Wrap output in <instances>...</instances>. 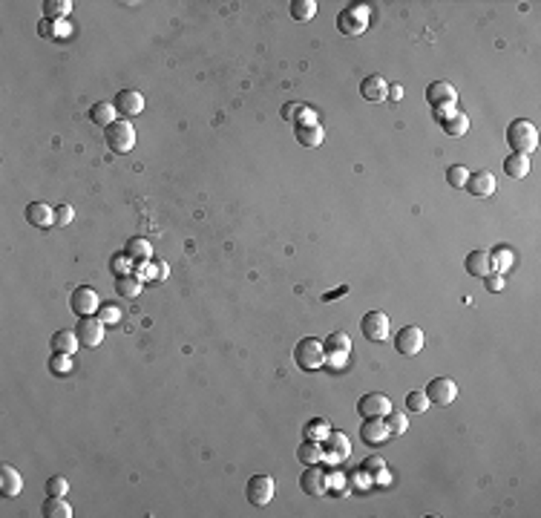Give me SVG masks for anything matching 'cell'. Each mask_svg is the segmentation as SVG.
<instances>
[{
    "instance_id": "42",
    "label": "cell",
    "mask_w": 541,
    "mask_h": 518,
    "mask_svg": "<svg viewBox=\"0 0 541 518\" xmlns=\"http://www.w3.org/2000/svg\"><path fill=\"white\" fill-rule=\"evenodd\" d=\"M98 317H101L104 326H110V322H119V320H121V311H119L112 302H101V309H98Z\"/></svg>"
},
{
    "instance_id": "32",
    "label": "cell",
    "mask_w": 541,
    "mask_h": 518,
    "mask_svg": "<svg viewBox=\"0 0 541 518\" xmlns=\"http://www.w3.org/2000/svg\"><path fill=\"white\" fill-rule=\"evenodd\" d=\"M489 253V265H493V271L496 273H504L507 268H513V259H516V253L507 248V245H498V248H493V251H487Z\"/></svg>"
},
{
    "instance_id": "3",
    "label": "cell",
    "mask_w": 541,
    "mask_h": 518,
    "mask_svg": "<svg viewBox=\"0 0 541 518\" xmlns=\"http://www.w3.org/2000/svg\"><path fill=\"white\" fill-rule=\"evenodd\" d=\"M294 363L303 371H317L325 366V349L317 337H303L297 346H294Z\"/></svg>"
},
{
    "instance_id": "12",
    "label": "cell",
    "mask_w": 541,
    "mask_h": 518,
    "mask_svg": "<svg viewBox=\"0 0 541 518\" xmlns=\"http://www.w3.org/2000/svg\"><path fill=\"white\" fill-rule=\"evenodd\" d=\"M70 305H72V311H75L78 317H90V314H98V309H101V300H98L95 288H90V285H78V288L72 291V297H70Z\"/></svg>"
},
{
    "instance_id": "37",
    "label": "cell",
    "mask_w": 541,
    "mask_h": 518,
    "mask_svg": "<svg viewBox=\"0 0 541 518\" xmlns=\"http://www.w3.org/2000/svg\"><path fill=\"white\" fill-rule=\"evenodd\" d=\"M429 406H432V403H429V397H426V392H409V395H406V409H409V412L423 415Z\"/></svg>"
},
{
    "instance_id": "24",
    "label": "cell",
    "mask_w": 541,
    "mask_h": 518,
    "mask_svg": "<svg viewBox=\"0 0 541 518\" xmlns=\"http://www.w3.org/2000/svg\"><path fill=\"white\" fill-rule=\"evenodd\" d=\"M440 127H444V133H447V136L461 138V136H467V130H469V118L464 116V112L452 110V112H447V116L440 118Z\"/></svg>"
},
{
    "instance_id": "25",
    "label": "cell",
    "mask_w": 541,
    "mask_h": 518,
    "mask_svg": "<svg viewBox=\"0 0 541 518\" xmlns=\"http://www.w3.org/2000/svg\"><path fill=\"white\" fill-rule=\"evenodd\" d=\"M467 273L469 277H487L493 273V265H489V253L487 251H469L467 253Z\"/></svg>"
},
{
    "instance_id": "21",
    "label": "cell",
    "mask_w": 541,
    "mask_h": 518,
    "mask_svg": "<svg viewBox=\"0 0 541 518\" xmlns=\"http://www.w3.org/2000/svg\"><path fill=\"white\" fill-rule=\"evenodd\" d=\"M0 493H3V498H14L23 493V478L12 464L0 466Z\"/></svg>"
},
{
    "instance_id": "16",
    "label": "cell",
    "mask_w": 541,
    "mask_h": 518,
    "mask_svg": "<svg viewBox=\"0 0 541 518\" xmlns=\"http://www.w3.org/2000/svg\"><path fill=\"white\" fill-rule=\"evenodd\" d=\"M360 438L369 446H383L391 438V432H389L383 417H363V424H360Z\"/></svg>"
},
{
    "instance_id": "20",
    "label": "cell",
    "mask_w": 541,
    "mask_h": 518,
    "mask_svg": "<svg viewBox=\"0 0 541 518\" xmlns=\"http://www.w3.org/2000/svg\"><path fill=\"white\" fill-rule=\"evenodd\" d=\"M323 452H325L329 461L340 464V461H346L351 455V444L343 432H329V438H325V444H323Z\"/></svg>"
},
{
    "instance_id": "41",
    "label": "cell",
    "mask_w": 541,
    "mask_h": 518,
    "mask_svg": "<svg viewBox=\"0 0 541 518\" xmlns=\"http://www.w3.org/2000/svg\"><path fill=\"white\" fill-rule=\"evenodd\" d=\"M386 426H389L391 435H403V432L409 429V420H406L403 415H398V412H389V415H386Z\"/></svg>"
},
{
    "instance_id": "14",
    "label": "cell",
    "mask_w": 541,
    "mask_h": 518,
    "mask_svg": "<svg viewBox=\"0 0 541 518\" xmlns=\"http://www.w3.org/2000/svg\"><path fill=\"white\" fill-rule=\"evenodd\" d=\"M426 343V337L418 326H403L398 334H395V351L403 354V358H412V354H418Z\"/></svg>"
},
{
    "instance_id": "19",
    "label": "cell",
    "mask_w": 541,
    "mask_h": 518,
    "mask_svg": "<svg viewBox=\"0 0 541 518\" xmlns=\"http://www.w3.org/2000/svg\"><path fill=\"white\" fill-rule=\"evenodd\" d=\"M360 95H363L366 101L371 104H380L389 99V84L383 75H366L363 81H360Z\"/></svg>"
},
{
    "instance_id": "6",
    "label": "cell",
    "mask_w": 541,
    "mask_h": 518,
    "mask_svg": "<svg viewBox=\"0 0 541 518\" xmlns=\"http://www.w3.org/2000/svg\"><path fill=\"white\" fill-rule=\"evenodd\" d=\"M72 331H75L78 343L84 346V349H98V346L104 343V334H107L101 317H95V314H90V317H78V326H75Z\"/></svg>"
},
{
    "instance_id": "49",
    "label": "cell",
    "mask_w": 541,
    "mask_h": 518,
    "mask_svg": "<svg viewBox=\"0 0 541 518\" xmlns=\"http://www.w3.org/2000/svg\"><path fill=\"white\" fill-rule=\"evenodd\" d=\"M389 95H391V101H400L403 90H400V87H389Z\"/></svg>"
},
{
    "instance_id": "38",
    "label": "cell",
    "mask_w": 541,
    "mask_h": 518,
    "mask_svg": "<svg viewBox=\"0 0 541 518\" xmlns=\"http://www.w3.org/2000/svg\"><path fill=\"white\" fill-rule=\"evenodd\" d=\"M110 268H112L116 277H124V273H133V259H130L127 253H116V256H112V262H110Z\"/></svg>"
},
{
    "instance_id": "2",
    "label": "cell",
    "mask_w": 541,
    "mask_h": 518,
    "mask_svg": "<svg viewBox=\"0 0 541 518\" xmlns=\"http://www.w3.org/2000/svg\"><path fill=\"white\" fill-rule=\"evenodd\" d=\"M104 141H107V147L112 153L124 156V153H130V150L136 147V127L130 124L127 118H116V121H112L104 130Z\"/></svg>"
},
{
    "instance_id": "15",
    "label": "cell",
    "mask_w": 541,
    "mask_h": 518,
    "mask_svg": "<svg viewBox=\"0 0 541 518\" xmlns=\"http://www.w3.org/2000/svg\"><path fill=\"white\" fill-rule=\"evenodd\" d=\"M294 136H297V141L303 144V147H320L323 138H325V130H323V124L314 116H308V118H300L297 121V127H294Z\"/></svg>"
},
{
    "instance_id": "44",
    "label": "cell",
    "mask_w": 541,
    "mask_h": 518,
    "mask_svg": "<svg viewBox=\"0 0 541 518\" xmlns=\"http://www.w3.org/2000/svg\"><path fill=\"white\" fill-rule=\"evenodd\" d=\"M283 116H285V121H294L297 116H303V118H305V116H311V110H308V107H303V104H294V101H291V104H285V107H283Z\"/></svg>"
},
{
    "instance_id": "46",
    "label": "cell",
    "mask_w": 541,
    "mask_h": 518,
    "mask_svg": "<svg viewBox=\"0 0 541 518\" xmlns=\"http://www.w3.org/2000/svg\"><path fill=\"white\" fill-rule=\"evenodd\" d=\"M363 469H366L369 475H380L383 469H386V461H380V458H369V461L363 464Z\"/></svg>"
},
{
    "instance_id": "47",
    "label": "cell",
    "mask_w": 541,
    "mask_h": 518,
    "mask_svg": "<svg viewBox=\"0 0 541 518\" xmlns=\"http://www.w3.org/2000/svg\"><path fill=\"white\" fill-rule=\"evenodd\" d=\"M38 32H41L43 38H55V26L49 23V21H41V23H38Z\"/></svg>"
},
{
    "instance_id": "26",
    "label": "cell",
    "mask_w": 541,
    "mask_h": 518,
    "mask_svg": "<svg viewBox=\"0 0 541 518\" xmlns=\"http://www.w3.org/2000/svg\"><path fill=\"white\" fill-rule=\"evenodd\" d=\"M116 112H119V110H116V104H110V101H95V104L90 107V121L107 130V127H110L112 121L119 118Z\"/></svg>"
},
{
    "instance_id": "31",
    "label": "cell",
    "mask_w": 541,
    "mask_h": 518,
    "mask_svg": "<svg viewBox=\"0 0 541 518\" xmlns=\"http://www.w3.org/2000/svg\"><path fill=\"white\" fill-rule=\"evenodd\" d=\"M41 512H43L46 518H70V515H72V507L67 504V501H63V495H49V498L43 501Z\"/></svg>"
},
{
    "instance_id": "39",
    "label": "cell",
    "mask_w": 541,
    "mask_h": 518,
    "mask_svg": "<svg viewBox=\"0 0 541 518\" xmlns=\"http://www.w3.org/2000/svg\"><path fill=\"white\" fill-rule=\"evenodd\" d=\"M329 432H331L329 424H325L323 417H314V420H311V424L305 426V438H317V441H320V438H329Z\"/></svg>"
},
{
    "instance_id": "17",
    "label": "cell",
    "mask_w": 541,
    "mask_h": 518,
    "mask_svg": "<svg viewBox=\"0 0 541 518\" xmlns=\"http://www.w3.org/2000/svg\"><path fill=\"white\" fill-rule=\"evenodd\" d=\"M464 190L472 193V196H478V199L493 196V193H496V176L489 173V170H475V173H469Z\"/></svg>"
},
{
    "instance_id": "40",
    "label": "cell",
    "mask_w": 541,
    "mask_h": 518,
    "mask_svg": "<svg viewBox=\"0 0 541 518\" xmlns=\"http://www.w3.org/2000/svg\"><path fill=\"white\" fill-rule=\"evenodd\" d=\"M70 493V481L61 478V475H52L46 481V495H67Z\"/></svg>"
},
{
    "instance_id": "4",
    "label": "cell",
    "mask_w": 541,
    "mask_h": 518,
    "mask_svg": "<svg viewBox=\"0 0 541 518\" xmlns=\"http://www.w3.org/2000/svg\"><path fill=\"white\" fill-rule=\"evenodd\" d=\"M369 18H371V12H369L366 3H349L346 9L337 14V29L343 32V35H349V38L363 35V32L369 29Z\"/></svg>"
},
{
    "instance_id": "29",
    "label": "cell",
    "mask_w": 541,
    "mask_h": 518,
    "mask_svg": "<svg viewBox=\"0 0 541 518\" xmlns=\"http://www.w3.org/2000/svg\"><path fill=\"white\" fill-rule=\"evenodd\" d=\"M78 337H75V331H67V329H61V331H55L52 334V351L55 354H75L78 351Z\"/></svg>"
},
{
    "instance_id": "9",
    "label": "cell",
    "mask_w": 541,
    "mask_h": 518,
    "mask_svg": "<svg viewBox=\"0 0 541 518\" xmlns=\"http://www.w3.org/2000/svg\"><path fill=\"white\" fill-rule=\"evenodd\" d=\"M423 392L435 406H449V403H455V397H458V383L452 377H432L429 383H426Z\"/></svg>"
},
{
    "instance_id": "23",
    "label": "cell",
    "mask_w": 541,
    "mask_h": 518,
    "mask_svg": "<svg viewBox=\"0 0 541 518\" xmlns=\"http://www.w3.org/2000/svg\"><path fill=\"white\" fill-rule=\"evenodd\" d=\"M124 253L133 259V265H147L153 259V245L147 239H141V236H133L124 245Z\"/></svg>"
},
{
    "instance_id": "48",
    "label": "cell",
    "mask_w": 541,
    "mask_h": 518,
    "mask_svg": "<svg viewBox=\"0 0 541 518\" xmlns=\"http://www.w3.org/2000/svg\"><path fill=\"white\" fill-rule=\"evenodd\" d=\"M70 29H72V26H70L67 21H61V23H55V38H67V35H70Z\"/></svg>"
},
{
    "instance_id": "13",
    "label": "cell",
    "mask_w": 541,
    "mask_h": 518,
    "mask_svg": "<svg viewBox=\"0 0 541 518\" xmlns=\"http://www.w3.org/2000/svg\"><path fill=\"white\" fill-rule=\"evenodd\" d=\"M391 412V400L383 392H369L357 400V415L360 417H386Z\"/></svg>"
},
{
    "instance_id": "11",
    "label": "cell",
    "mask_w": 541,
    "mask_h": 518,
    "mask_svg": "<svg viewBox=\"0 0 541 518\" xmlns=\"http://www.w3.org/2000/svg\"><path fill=\"white\" fill-rule=\"evenodd\" d=\"M300 490L305 495H311V498L325 495V490H329V473H325L320 464H311L305 473L300 475Z\"/></svg>"
},
{
    "instance_id": "33",
    "label": "cell",
    "mask_w": 541,
    "mask_h": 518,
    "mask_svg": "<svg viewBox=\"0 0 541 518\" xmlns=\"http://www.w3.org/2000/svg\"><path fill=\"white\" fill-rule=\"evenodd\" d=\"M72 12V3L70 0H46L43 3V14H46V21H63L67 14Z\"/></svg>"
},
{
    "instance_id": "1",
    "label": "cell",
    "mask_w": 541,
    "mask_h": 518,
    "mask_svg": "<svg viewBox=\"0 0 541 518\" xmlns=\"http://www.w3.org/2000/svg\"><path fill=\"white\" fill-rule=\"evenodd\" d=\"M507 144L513 147V153L530 156L538 147V130H535V124L527 121V118L510 121V127H507Z\"/></svg>"
},
{
    "instance_id": "8",
    "label": "cell",
    "mask_w": 541,
    "mask_h": 518,
    "mask_svg": "<svg viewBox=\"0 0 541 518\" xmlns=\"http://www.w3.org/2000/svg\"><path fill=\"white\" fill-rule=\"evenodd\" d=\"M323 349H325V363H331L334 369H340L343 363H346L349 351H351V337L346 331H331L329 337H325Z\"/></svg>"
},
{
    "instance_id": "10",
    "label": "cell",
    "mask_w": 541,
    "mask_h": 518,
    "mask_svg": "<svg viewBox=\"0 0 541 518\" xmlns=\"http://www.w3.org/2000/svg\"><path fill=\"white\" fill-rule=\"evenodd\" d=\"M389 329H391V322H389L386 311H369L360 320V331H363V337L371 340V343H383L389 337Z\"/></svg>"
},
{
    "instance_id": "7",
    "label": "cell",
    "mask_w": 541,
    "mask_h": 518,
    "mask_svg": "<svg viewBox=\"0 0 541 518\" xmlns=\"http://www.w3.org/2000/svg\"><path fill=\"white\" fill-rule=\"evenodd\" d=\"M274 495H276V484H274L271 475H254V478H248V484H245V498H248L254 507L271 504Z\"/></svg>"
},
{
    "instance_id": "35",
    "label": "cell",
    "mask_w": 541,
    "mask_h": 518,
    "mask_svg": "<svg viewBox=\"0 0 541 518\" xmlns=\"http://www.w3.org/2000/svg\"><path fill=\"white\" fill-rule=\"evenodd\" d=\"M49 371L58 375V377L72 375V354H55L52 351V358H49Z\"/></svg>"
},
{
    "instance_id": "43",
    "label": "cell",
    "mask_w": 541,
    "mask_h": 518,
    "mask_svg": "<svg viewBox=\"0 0 541 518\" xmlns=\"http://www.w3.org/2000/svg\"><path fill=\"white\" fill-rule=\"evenodd\" d=\"M75 219V210L72 205H58L55 207V225H61V228H67V225Z\"/></svg>"
},
{
    "instance_id": "5",
    "label": "cell",
    "mask_w": 541,
    "mask_h": 518,
    "mask_svg": "<svg viewBox=\"0 0 541 518\" xmlns=\"http://www.w3.org/2000/svg\"><path fill=\"white\" fill-rule=\"evenodd\" d=\"M426 101L432 104L438 118H444L447 112H452L455 104H458V90L449 84V81H432V84L426 87Z\"/></svg>"
},
{
    "instance_id": "36",
    "label": "cell",
    "mask_w": 541,
    "mask_h": 518,
    "mask_svg": "<svg viewBox=\"0 0 541 518\" xmlns=\"http://www.w3.org/2000/svg\"><path fill=\"white\" fill-rule=\"evenodd\" d=\"M469 167H464V165H452V167H447V182L455 187V190H464L467 187V179H469Z\"/></svg>"
},
{
    "instance_id": "34",
    "label": "cell",
    "mask_w": 541,
    "mask_h": 518,
    "mask_svg": "<svg viewBox=\"0 0 541 518\" xmlns=\"http://www.w3.org/2000/svg\"><path fill=\"white\" fill-rule=\"evenodd\" d=\"M317 14V3L314 0H294L291 3V18L294 21H300V23H305V21H311Z\"/></svg>"
},
{
    "instance_id": "28",
    "label": "cell",
    "mask_w": 541,
    "mask_h": 518,
    "mask_svg": "<svg viewBox=\"0 0 541 518\" xmlns=\"http://www.w3.org/2000/svg\"><path fill=\"white\" fill-rule=\"evenodd\" d=\"M297 458H300L305 466H311V464H320V461L325 458L323 444H320V441H314V438H305V441L297 446Z\"/></svg>"
},
{
    "instance_id": "22",
    "label": "cell",
    "mask_w": 541,
    "mask_h": 518,
    "mask_svg": "<svg viewBox=\"0 0 541 518\" xmlns=\"http://www.w3.org/2000/svg\"><path fill=\"white\" fill-rule=\"evenodd\" d=\"M26 222L35 228H49V225H55V207H49L46 202H32L26 205Z\"/></svg>"
},
{
    "instance_id": "45",
    "label": "cell",
    "mask_w": 541,
    "mask_h": 518,
    "mask_svg": "<svg viewBox=\"0 0 541 518\" xmlns=\"http://www.w3.org/2000/svg\"><path fill=\"white\" fill-rule=\"evenodd\" d=\"M484 285H487V291L489 294H498V291H504V273H487L484 277Z\"/></svg>"
},
{
    "instance_id": "18",
    "label": "cell",
    "mask_w": 541,
    "mask_h": 518,
    "mask_svg": "<svg viewBox=\"0 0 541 518\" xmlns=\"http://www.w3.org/2000/svg\"><path fill=\"white\" fill-rule=\"evenodd\" d=\"M112 104H116V110L124 118H133V116H141L144 112V95L139 90H121Z\"/></svg>"
},
{
    "instance_id": "30",
    "label": "cell",
    "mask_w": 541,
    "mask_h": 518,
    "mask_svg": "<svg viewBox=\"0 0 541 518\" xmlns=\"http://www.w3.org/2000/svg\"><path fill=\"white\" fill-rule=\"evenodd\" d=\"M141 277H136V273H124V277H116V291L124 297V300H136L141 294Z\"/></svg>"
},
{
    "instance_id": "27",
    "label": "cell",
    "mask_w": 541,
    "mask_h": 518,
    "mask_svg": "<svg viewBox=\"0 0 541 518\" xmlns=\"http://www.w3.org/2000/svg\"><path fill=\"white\" fill-rule=\"evenodd\" d=\"M504 173L510 176V179H524V176L530 173V156L510 153V156L504 158Z\"/></svg>"
}]
</instances>
